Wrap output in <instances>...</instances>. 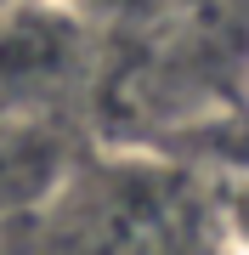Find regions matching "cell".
I'll return each mask as SVG.
<instances>
[{
  "instance_id": "2",
  "label": "cell",
  "mask_w": 249,
  "mask_h": 255,
  "mask_svg": "<svg viewBox=\"0 0 249 255\" xmlns=\"http://www.w3.org/2000/svg\"><path fill=\"white\" fill-rule=\"evenodd\" d=\"M23 6V0H0V17H11V11H17Z\"/></svg>"
},
{
  "instance_id": "1",
  "label": "cell",
  "mask_w": 249,
  "mask_h": 255,
  "mask_svg": "<svg viewBox=\"0 0 249 255\" xmlns=\"http://www.w3.org/2000/svg\"><path fill=\"white\" fill-rule=\"evenodd\" d=\"M63 170V147L28 119H0V216L34 204Z\"/></svg>"
}]
</instances>
